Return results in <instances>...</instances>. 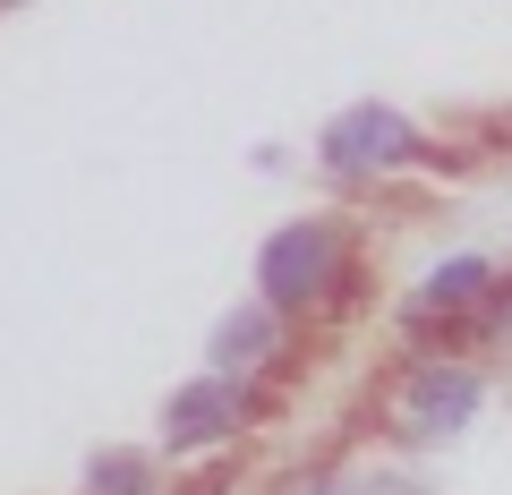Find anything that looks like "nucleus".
Listing matches in <instances>:
<instances>
[{
  "instance_id": "39448f33",
  "label": "nucleus",
  "mask_w": 512,
  "mask_h": 495,
  "mask_svg": "<svg viewBox=\"0 0 512 495\" xmlns=\"http://www.w3.org/2000/svg\"><path fill=\"white\" fill-rule=\"evenodd\" d=\"M487 291H495V265H487V257H444V265H427L419 291H410V325H436V316H470Z\"/></svg>"
},
{
  "instance_id": "423d86ee",
  "label": "nucleus",
  "mask_w": 512,
  "mask_h": 495,
  "mask_svg": "<svg viewBox=\"0 0 512 495\" xmlns=\"http://www.w3.org/2000/svg\"><path fill=\"white\" fill-rule=\"evenodd\" d=\"M282 350V308H265V299H248V308H231L214 325V376H248V367H265Z\"/></svg>"
},
{
  "instance_id": "f257e3e1",
  "label": "nucleus",
  "mask_w": 512,
  "mask_h": 495,
  "mask_svg": "<svg viewBox=\"0 0 512 495\" xmlns=\"http://www.w3.org/2000/svg\"><path fill=\"white\" fill-rule=\"evenodd\" d=\"M325 291H342V231L333 222H282L256 248V299L265 308H316Z\"/></svg>"
},
{
  "instance_id": "f03ea898",
  "label": "nucleus",
  "mask_w": 512,
  "mask_h": 495,
  "mask_svg": "<svg viewBox=\"0 0 512 495\" xmlns=\"http://www.w3.org/2000/svg\"><path fill=\"white\" fill-rule=\"evenodd\" d=\"M478 393L487 385L461 359H419V367H402V385L384 393V427L410 436V444H436V436H453V427L478 419Z\"/></svg>"
},
{
  "instance_id": "0eeeda50",
  "label": "nucleus",
  "mask_w": 512,
  "mask_h": 495,
  "mask_svg": "<svg viewBox=\"0 0 512 495\" xmlns=\"http://www.w3.org/2000/svg\"><path fill=\"white\" fill-rule=\"evenodd\" d=\"M86 487H94V495H154V461H146V453H103V461L86 470Z\"/></svg>"
},
{
  "instance_id": "7ed1b4c3",
  "label": "nucleus",
  "mask_w": 512,
  "mask_h": 495,
  "mask_svg": "<svg viewBox=\"0 0 512 495\" xmlns=\"http://www.w3.org/2000/svg\"><path fill=\"white\" fill-rule=\"evenodd\" d=\"M316 154H325L333 171H350V180H367V171H402L410 154H419V129H410L393 103H350V111L325 120Z\"/></svg>"
},
{
  "instance_id": "6e6552de",
  "label": "nucleus",
  "mask_w": 512,
  "mask_h": 495,
  "mask_svg": "<svg viewBox=\"0 0 512 495\" xmlns=\"http://www.w3.org/2000/svg\"><path fill=\"white\" fill-rule=\"evenodd\" d=\"M299 495H350V487H342V478H325V487H299Z\"/></svg>"
},
{
  "instance_id": "20e7f679",
  "label": "nucleus",
  "mask_w": 512,
  "mask_h": 495,
  "mask_svg": "<svg viewBox=\"0 0 512 495\" xmlns=\"http://www.w3.org/2000/svg\"><path fill=\"white\" fill-rule=\"evenodd\" d=\"M239 410H248V393H239L231 376H188V385L163 402V436H171V453H197V444L239 436Z\"/></svg>"
}]
</instances>
